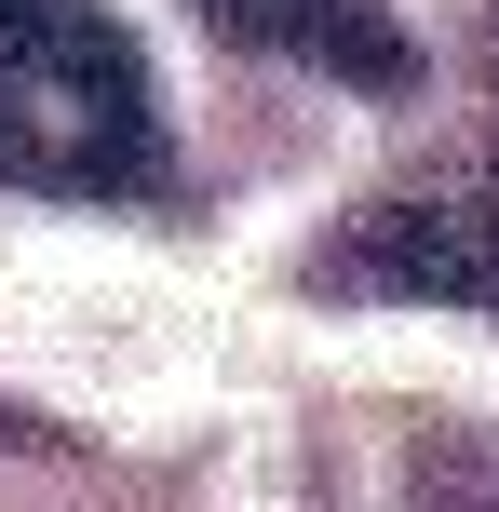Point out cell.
<instances>
[{
  "label": "cell",
  "mask_w": 499,
  "mask_h": 512,
  "mask_svg": "<svg viewBox=\"0 0 499 512\" xmlns=\"http://www.w3.org/2000/svg\"><path fill=\"white\" fill-rule=\"evenodd\" d=\"M189 14L216 27V41H243V54H297V68H324V81H351V95H419V27L392 14V0H189Z\"/></svg>",
  "instance_id": "3957f363"
},
{
  "label": "cell",
  "mask_w": 499,
  "mask_h": 512,
  "mask_svg": "<svg viewBox=\"0 0 499 512\" xmlns=\"http://www.w3.org/2000/svg\"><path fill=\"white\" fill-rule=\"evenodd\" d=\"M311 297H432V310H499V162L473 176H405L351 203L311 243Z\"/></svg>",
  "instance_id": "7a4b0ae2"
},
{
  "label": "cell",
  "mask_w": 499,
  "mask_h": 512,
  "mask_svg": "<svg viewBox=\"0 0 499 512\" xmlns=\"http://www.w3.org/2000/svg\"><path fill=\"white\" fill-rule=\"evenodd\" d=\"M473 54H486V95H499V14H486V27H473Z\"/></svg>",
  "instance_id": "277c9868"
},
{
  "label": "cell",
  "mask_w": 499,
  "mask_h": 512,
  "mask_svg": "<svg viewBox=\"0 0 499 512\" xmlns=\"http://www.w3.org/2000/svg\"><path fill=\"white\" fill-rule=\"evenodd\" d=\"M0 176L41 203H162L176 135H162L149 54L108 0H0Z\"/></svg>",
  "instance_id": "6da1fadb"
}]
</instances>
